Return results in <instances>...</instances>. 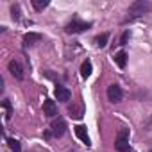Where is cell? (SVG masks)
I'll return each instance as SVG.
<instances>
[{
  "label": "cell",
  "mask_w": 152,
  "mask_h": 152,
  "mask_svg": "<svg viewBox=\"0 0 152 152\" xmlns=\"http://www.w3.org/2000/svg\"><path fill=\"white\" fill-rule=\"evenodd\" d=\"M150 7H152V4L148 2V0H136V2H132L129 6V15H131L129 20H132L136 16H141L143 13H148Z\"/></svg>",
  "instance_id": "cell-1"
},
{
  "label": "cell",
  "mask_w": 152,
  "mask_h": 152,
  "mask_svg": "<svg viewBox=\"0 0 152 152\" xmlns=\"http://www.w3.org/2000/svg\"><path fill=\"white\" fill-rule=\"evenodd\" d=\"M90 27H91V23H90V22H84V20H81L79 16H73V18H72V22L64 27V31H66L68 34H79V32L88 31Z\"/></svg>",
  "instance_id": "cell-2"
},
{
  "label": "cell",
  "mask_w": 152,
  "mask_h": 152,
  "mask_svg": "<svg viewBox=\"0 0 152 152\" xmlns=\"http://www.w3.org/2000/svg\"><path fill=\"white\" fill-rule=\"evenodd\" d=\"M115 148L118 152H132L131 145H129V129H120L115 140Z\"/></svg>",
  "instance_id": "cell-3"
},
{
  "label": "cell",
  "mask_w": 152,
  "mask_h": 152,
  "mask_svg": "<svg viewBox=\"0 0 152 152\" xmlns=\"http://www.w3.org/2000/svg\"><path fill=\"white\" fill-rule=\"evenodd\" d=\"M64 132H66V122H64L63 118H57V120L50 125V129L45 132V138H61Z\"/></svg>",
  "instance_id": "cell-4"
},
{
  "label": "cell",
  "mask_w": 152,
  "mask_h": 152,
  "mask_svg": "<svg viewBox=\"0 0 152 152\" xmlns=\"http://www.w3.org/2000/svg\"><path fill=\"white\" fill-rule=\"evenodd\" d=\"M107 99L113 102V104H118L124 100V90L118 86V84H111L107 88Z\"/></svg>",
  "instance_id": "cell-5"
},
{
  "label": "cell",
  "mask_w": 152,
  "mask_h": 152,
  "mask_svg": "<svg viewBox=\"0 0 152 152\" xmlns=\"http://www.w3.org/2000/svg\"><path fill=\"white\" fill-rule=\"evenodd\" d=\"M9 72H11V75L16 79V81H23V68H22V64L18 63V61H9Z\"/></svg>",
  "instance_id": "cell-6"
},
{
  "label": "cell",
  "mask_w": 152,
  "mask_h": 152,
  "mask_svg": "<svg viewBox=\"0 0 152 152\" xmlns=\"http://www.w3.org/2000/svg\"><path fill=\"white\" fill-rule=\"evenodd\" d=\"M56 99L59 100V102H68L70 99H72V91L66 88V86H61V84H57L56 86Z\"/></svg>",
  "instance_id": "cell-7"
},
{
  "label": "cell",
  "mask_w": 152,
  "mask_h": 152,
  "mask_svg": "<svg viewBox=\"0 0 152 152\" xmlns=\"http://www.w3.org/2000/svg\"><path fill=\"white\" fill-rule=\"evenodd\" d=\"M68 113H70V116H72V118H75V120H81V118L84 116V106H83V102L72 104V106L68 107Z\"/></svg>",
  "instance_id": "cell-8"
},
{
  "label": "cell",
  "mask_w": 152,
  "mask_h": 152,
  "mask_svg": "<svg viewBox=\"0 0 152 152\" xmlns=\"http://www.w3.org/2000/svg\"><path fill=\"white\" fill-rule=\"evenodd\" d=\"M73 129H75V136H77L83 143H86V147H90V145H91V140H90L88 131H86V127H84V125H75Z\"/></svg>",
  "instance_id": "cell-9"
},
{
  "label": "cell",
  "mask_w": 152,
  "mask_h": 152,
  "mask_svg": "<svg viewBox=\"0 0 152 152\" xmlns=\"http://www.w3.org/2000/svg\"><path fill=\"white\" fill-rule=\"evenodd\" d=\"M43 113H45L48 118H54V116L57 115V106H56V102L50 100V99H47V100L43 102Z\"/></svg>",
  "instance_id": "cell-10"
},
{
  "label": "cell",
  "mask_w": 152,
  "mask_h": 152,
  "mask_svg": "<svg viewBox=\"0 0 152 152\" xmlns=\"http://www.w3.org/2000/svg\"><path fill=\"white\" fill-rule=\"evenodd\" d=\"M41 34H38V32H29V34H25L23 36V43H25V47H32L36 41H41Z\"/></svg>",
  "instance_id": "cell-11"
},
{
  "label": "cell",
  "mask_w": 152,
  "mask_h": 152,
  "mask_svg": "<svg viewBox=\"0 0 152 152\" xmlns=\"http://www.w3.org/2000/svg\"><path fill=\"white\" fill-rule=\"evenodd\" d=\"M91 70H93V64H91L90 59H86V61L83 63V66H81V75H83L84 79H88L90 75H91Z\"/></svg>",
  "instance_id": "cell-12"
},
{
  "label": "cell",
  "mask_w": 152,
  "mask_h": 152,
  "mask_svg": "<svg viewBox=\"0 0 152 152\" xmlns=\"http://www.w3.org/2000/svg\"><path fill=\"white\" fill-rule=\"evenodd\" d=\"M115 63L118 64V68H125V64H127V54H125L124 50L116 52V56H115Z\"/></svg>",
  "instance_id": "cell-13"
},
{
  "label": "cell",
  "mask_w": 152,
  "mask_h": 152,
  "mask_svg": "<svg viewBox=\"0 0 152 152\" xmlns=\"http://www.w3.org/2000/svg\"><path fill=\"white\" fill-rule=\"evenodd\" d=\"M48 0H32V7L36 9V11H43V9H47L48 7Z\"/></svg>",
  "instance_id": "cell-14"
},
{
  "label": "cell",
  "mask_w": 152,
  "mask_h": 152,
  "mask_svg": "<svg viewBox=\"0 0 152 152\" xmlns=\"http://www.w3.org/2000/svg\"><path fill=\"white\" fill-rule=\"evenodd\" d=\"M107 39H109V32H102L100 36H97V47H100V48H104L106 45H107Z\"/></svg>",
  "instance_id": "cell-15"
},
{
  "label": "cell",
  "mask_w": 152,
  "mask_h": 152,
  "mask_svg": "<svg viewBox=\"0 0 152 152\" xmlns=\"http://www.w3.org/2000/svg\"><path fill=\"white\" fill-rule=\"evenodd\" d=\"M2 107H4V111H6V120H11V116H13V106H11V100H4L2 102Z\"/></svg>",
  "instance_id": "cell-16"
},
{
  "label": "cell",
  "mask_w": 152,
  "mask_h": 152,
  "mask_svg": "<svg viewBox=\"0 0 152 152\" xmlns=\"http://www.w3.org/2000/svg\"><path fill=\"white\" fill-rule=\"evenodd\" d=\"M7 145H9V148H11L13 152H22V145H20V141H18V140L9 138V140H7Z\"/></svg>",
  "instance_id": "cell-17"
},
{
  "label": "cell",
  "mask_w": 152,
  "mask_h": 152,
  "mask_svg": "<svg viewBox=\"0 0 152 152\" xmlns=\"http://www.w3.org/2000/svg\"><path fill=\"white\" fill-rule=\"evenodd\" d=\"M11 13H13V20H15V22H18V20H20V6H18V4H15V6L11 7Z\"/></svg>",
  "instance_id": "cell-18"
},
{
  "label": "cell",
  "mask_w": 152,
  "mask_h": 152,
  "mask_svg": "<svg viewBox=\"0 0 152 152\" xmlns=\"http://www.w3.org/2000/svg\"><path fill=\"white\" fill-rule=\"evenodd\" d=\"M129 36H131V32H129V31H124V34H122V38H120V45H127Z\"/></svg>",
  "instance_id": "cell-19"
},
{
  "label": "cell",
  "mask_w": 152,
  "mask_h": 152,
  "mask_svg": "<svg viewBox=\"0 0 152 152\" xmlns=\"http://www.w3.org/2000/svg\"><path fill=\"white\" fill-rule=\"evenodd\" d=\"M147 127H152V115H150V118H148V122H147Z\"/></svg>",
  "instance_id": "cell-20"
},
{
  "label": "cell",
  "mask_w": 152,
  "mask_h": 152,
  "mask_svg": "<svg viewBox=\"0 0 152 152\" xmlns=\"http://www.w3.org/2000/svg\"><path fill=\"white\" fill-rule=\"evenodd\" d=\"M150 152H152V150H150Z\"/></svg>",
  "instance_id": "cell-21"
}]
</instances>
